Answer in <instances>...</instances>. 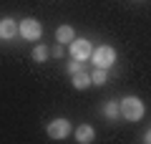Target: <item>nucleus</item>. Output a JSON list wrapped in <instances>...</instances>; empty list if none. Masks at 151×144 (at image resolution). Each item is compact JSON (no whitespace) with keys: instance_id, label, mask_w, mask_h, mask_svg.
<instances>
[{"instance_id":"11","label":"nucleus","mask_w":151,"mask_h":144,"mask_svg":"<svg viewBox=\"0 0 151 144\" xmlns=\"http://www.w3.org/2000/svg\"><path fill=\"white\" fill-rule=\"evenodd\" d=\"M119 114H121L119 104H116V101H106V106H103V116H106V119H116Z\"/></svg>"},{"instance_id":"8","label":"nucleus","mask_w":151,"mask_h":144,"mask_svg":"<svg viewBox=\"0 0 151 144\" xmlns=\"http://www.w3.org/2000/svg\"><path fill=\"white\" fill-rule=\"evenodd\" d=\"M70 81H73V89H88V84H91V76L86 73V71H76L73 76H70Z\"/></svg>"},{"instance_id":"9","label":"nucleus","mask_w":151,"mask_h":144,"mask_svg":"<svg viewBox=\"0 0 151 144\" xmlns=\"http://www.w3.org/2000/svg\"><path fill=\"white\" fill-rule=\"evenodd\" d=\"M55 38H58V43H70L76 38V33H73V28H70V25H60L58 33H55Z\"/></svg>"},{"instance_id":"2","label":"nucleus","mask_w":151,"mask_h":144,"mask_svg":"<svg viewBox=\"0 0 151 144\" xmlns=\"http://www.w3.org/2000/svg\"><path fill=\"white\" fill-rule=\"evenodd\" d=\"M93 63L96 66H101V68H111L113 63H116V51H113L111 46H98V48H93Z\"/></svg>"},{"instance_id":"1","label":"nucleus","mask_w":151,"mask_h":144,"mask_svg":"<svg viewBox=\"0 0 151 144\" xmlns=\"http://www.w3.org/2000/svg\"><path fill=\"white\" fill-rule=\"evenodd\" d=\"M119 109H121V116L129 119V121H139V119L144 116V101L136 99V96H126V99H121Z\"/></svg>"},{"instance_id":"10","label":"nucleus","mask_w":151,"mask_h":144,"mask_svg":"<svg viewBox=\"0 0 151 144\" xmlns=\"http://www.w3.org/2000/svg\"><path fill=\"white\" fill-rule=\"evenodd\" d=\"M106 81H108V73H106V68H101V66H96V71L91 73V84L101 86V84H106Z\"/></svg>"},{"instance_id":"4","label":"nucleus","mask_w":151,"mask_h":144,"mask_svg":"<svg viewBox=\"0 0 151 144\" xmlns=\"http://www.w3.org/2000/svg\"><path fill=\"white\" fill-rule=\"evenodd\" d=\"M70 56H73V58H78V61L91 58V56H93L91 41H88V38H73V41H70Z\"/></svg>"},{"instance_id":"7","label":"nucleus","mask_w":151,"mask_h":144,"mask_svg":"<svg viewBox=\"0 0 151 144\" xmlns=\"http://www.w3.org/2000/svg\"><path fill=\"white\" fill-rule=\"evenodd\" d=\"M96 139V129L91 127V124H81V127L76 129V142H81V144H88Z\"/></svg>"},{"instance_id":"12","label":"nucleus","mask_w":151,"mask_h":144,"mask_svg":"<svg viewBox=\"0 0 151 144\" xmlns=\"http://www.w3.org/2000/svg\"><path fill=\"white\" fill-rule=\"evenodd\" d=\"M48 56H50V51L45 46H35L33 48V58L38 61V63H43V61H48Z\"/></svg>"},{"instance_id":"3","label":"nucleus","mask_w":151,"mask_h":144,"mask_svg":"<svg viewBox=\"0 0 151 144\" xmlns=\"http://www.w3.org/2000/svg\"><path fill=\"white\" fill-rule=\"evenodd\" d=\"M18 33H20L25 41H38L40 33H43V28H40V23H38L35 18H25V20L18 23Z\"/></svg>"},{"instance_id":"13","label":"nucleus","mask_w":151,"mask_h":144,"mask_svg":"<svg viewBox=\"0 0 151 144\" xmlns=\"http://www.w3.org/2000/svg\"><path fill=\"white\" fill-rule=\"evenodd\" d=\"M81 68H83V66H81V61H78V58H73V61L68 63V73H70V76H73L76 71H81Z\"/></svg>"},{"instance_id":"5","label":"nucleus","mask_w":151,"mask_h":144,"mask_svg":"<svg viewBox=\"0 0 151 144\" xmlns=\"http://www.w3.org/2000/svg\"><path fill=\"white\" fill-rule=\"evenodd\" d=\"M70 129H73V127H70L68 119H63V116H60V119H53V121L48 124V137H50V139H65V137L70 134Z\"/></svg>"},{"instance_id":"6","label":"nucleus","mask_w":151,"mask_h":144,"mask_svg":"<svg viewBox=\"0 0 151 144\" xmlns=\"http://www.w3.org/2000/svg\"><path fill=\"white\" fill-rule=\"evenodd\" d=\"M15 33H18V25H15L13 18H3V20H0V38H3V41L15 38Z\"/></svg>"},{"instance_id":"14","label":"nucleus","mask_w":151,"mask_h":144,"mask_svg":"<svg viewBox=\"0 0 151 144\" xmlns=\"http://www.w3.org/2000/svg\"><path fill=\"white\" fill-rule=\"evenodd\" d=\"M144 142H146V144H151V132H149V134L144 137Z\"/></svg>"}]
</instances>
